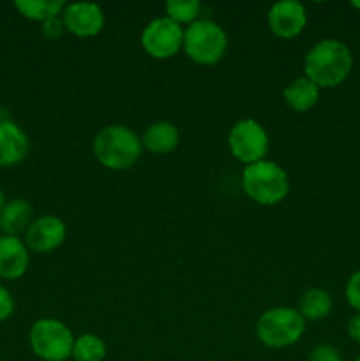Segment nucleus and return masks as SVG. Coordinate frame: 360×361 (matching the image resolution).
<instances>
[{"label": "nucleus", "instance_id": "f257e3e1", "mask_svg": "<svg viewBox=\"0 0 360 361\" xmlns=\"http://www.w3.org/2000/svg\"><path fill=\"white\" fill-rule=\"evenodd\" d=\"M353 56L348 46L337 39H323L311 48L306 55V78L318 88L337 87L349 76Z\"/></svg>", "mask_w": 360, "mask_h": 361}, {"label": "nucleus", "instance_id": "f03ea898", "mask_svg": "<svg viewBox=\"0 0 360 361\" xmlns=\"http://www.w3.org/2000/svg\"><path fill=\"white\" fill-rule=\"evenodd\" d=\"M94 154L109 169H127L140 159L141 141L124 126L104 127L94 140Z\"/></svg>", "mask_w": 360, "mask_h": 361}, {"label": "nucleus", "instance_id": "7ed1b4c3", "mask_svg": "<svg viewBox=\"0 0 360 361\" xmlns=\"http://www.w3.org/2000/svg\"><path fill=\"white\" fill-rule=\"evenodd\" d=\"M242 185L247 196L260 204H275L289 190L288 175L272 161H258L244 169Z\"/></svg>", "mask_w": 360, "mask_h": 361}, {"label": "nucleus", "instance_id": "20e7f679", "mask_svg": "<svg viewBox=\"0 0 360 361\" xmlns=\"http://www.w3.org/2000/svg\"><path fill=\"white\" fill-rule=\"evenodd\" d=\"M228 46L224 30L210 20H196L184 32V49L198 63H217Z\"/></svg>", "mask_w": 360, "mask_h": 361}, {"label": "nucleus", "instance_id": "39448f33", "mask_svg": "<svg viewBox=\"0 0 360 361\" xmlns=\"http://www.w3.org/2000/svg\"><path fill=\"white\" fill-rule=\"evenodd\" d=\"M306 331L302 314L289 307L270 309L260 317L256 326L258 338L268 348H286L299 341Z\"/></svg>", "mask_w": 360, "mask_h": 361}, {"label": "nucleus", "instance_id": "423d86ee", "mask_svg": "<svg viewBox=\"0 0 360 361\" xmlns=\"http://www.w3.org/2000/svg\"><path fill=\"white\" fill-rule=\"evenodd\" d=\"M32 351L44 361H64L73 356L74 338L69 328L56 319L35 321L30 330Z\"/></svg>", "mask_w": 360, "mask_h": 361}, {"label": "nucleus", "instance_id": "0eeeda50", "mask_svg": "<svg viewBox=\"0 0 360 361\" xmlns=\"http://www.w3.org/2000/svg\"><path fill=\"white\" fill-rule=\"evenodd\" d=\"M229 148L239 161L247 166L263 161L268 150V136L256 120H240L229 133Z\"/></svg>", "mask_w": 360, "mask_h": 361}, {"label": "nucleus", "instance_id": "6e6552de", "mask_svg": "<svg viewBox=\"0 0 360 361\" xmlns=\"http://www.w3.org/2000/svg\"><path fill=\"white\" fill-rule=\"evenodd\" d=\"M141 44L154 59H168L184 46V30L172 18H157L145 27Z\"/></svg>", "mask_w": 360, "mask_h": 361}, {"label": "nucleus", "instance_id": "1a4fd4ad", "mask_svg": "<svg viewBox=\"0 0 360 361\" xmlns=\"http://www.w3.org/2000/svg\"><path fill=\"white\" fill-rule=\"evenodd\" d=\"M307 23L306 7L296 0H282L268 11V27L279 37H295Z\"/></svg>", "mask_w": 360, "mask_h": 361}, {"label": "nucleus", "instance_id": "9d476101", "mask_svg": "<svg viewBox=\"0 0 360 361\" xmlns=\"http://www.w3.org/2000/svg\"><path fill=\"white\" fill-rule=\"evenodd\" d=\"M64 27L80 37H90L101 32L104 14L101 7L90 2H74L64 9Z\"/></svg>", "mask_w": 360, "mask_h": 361}, {"label": "nucleus", "instance_id": "9b49d317", "mask_svg": "<svg viewBox=\"0 0 360 361\" xmlns=\"http://www.w3.org/2000/svg\"><path fill=\"white\" fill-rule=\"evenodd\" d=\"M64 238H66V224L53 215L34 221L25 233V243L35 252H49L56 249Z\"/></svg>", "mask_w": 360, "mask_h": 361}, {"label": "nucleus", "instance_id": "f8f14e48", "mask_svg": "<svg viewBox=\"0 0 360 361\" xmlns=\"http://www.w3.org/2000/svg\"><path fill=\"white\" fill-rule=\"evenodd\" d=\"M27 245L18 236H0V279H20L27 271Z\"/></svg>", "mask_w": 360, "mask_h": 361}, {"label": "nucleus", "instance_id": "ddd939ff", "mask_svg": "<svg viewBox=\"0 0 360 361\" xmlns=\"http://www.w3.org/2000/svg\"><path fill=\"white\" fill-rule=\"evenodd\" d=\"M28 137L11 120H0V166H14L25 159Z\"/></svg>", "mask_w": 360, "mask_h": 361}, {"label": "nucleus", "instance_id": "4468645a", "mask_svg": "<svg viewBox=\"0 0 360 361\" xmlns=\"http://www.w3.org/2000/svg\"><path fill=\"white\" fill-rule=\"evenodd\" d=\"M32 207L25 200H11L0 214V228L9 236H18L32 224Z\"/></svg>", "mask_w": 360, "mask_h": 361}, {"label": "nucleus", "instance_id": "2eb2a0df", "mask_svg": "<svg viewBox=\"0 0 360 361\" xmlns=\"http://www.w3.org/2000/svg\"><path fill=\"white\" fill-rule=\"evenodd\" d=\"M180 141V134L176 127L169 122L152 123L143 134L141 143L154 154H168L175 150Z\"/></svg>", "mask_w": 360, "mask_h": 361}, {"label": "nucleus", "instance_id": "dca6fc26", "mask_svg": "<svg viewBox=\"0 0 360 361\" xmlns=\"http://www.w3.org/2000/svg\"><path fill=\"white\" fill-rule=\"evenodd\" d=\"M318 95H320V88L306 76L296 78L284 90L286 102L295 111H307L313 108L318 102Z\"/></svg>", "mask_w": 360, "mask_h": 361}, {"label": "nucleus", "instance_id": "f3484780", "mask_svg": "<svg viewBox=\"0 0 360 361\" xmlns=\"http://www.w3.org/2000/svg\"><path fill=\"white\" fill-rule=\"evenodd\" d=\"M14 7L28 20L46 21L59 16L66 9V4L62 0H16Z\"/></svg>", "mask_w": 360, "mask_h": 361}, {"label": "nucleus", "instance_id": "a211bd4d", "mask_svg": "<svg viewBox=\"0 0 360 361\" xmlns=\"http://www.w3.org/2000/svg\"><path fill=\"white\" fill-rule=\"evenodd\" d=\"M332 310V296L325 289H309L300 300V314L304 319H323Z\"/></svg>", "mask_w": 360, "mask_h": 361}, {"label": "nucleus", "instance_id": "6ab92c4d", "mask_svg": "<svg viewBox=\"0 0 360 361\" xmlns=\"http://www.w3.org/2000/svg\"><path fill=\"white\" fill-rule=\"evenodd\" d=\"M106 356V344L95 335H81L74 341L73 358L76 361H101Z\"/></svg>", "mask_w": 360, "mask_h": 361}, {"label": "nucleus", "instance_id": "aec40b11", "mask_svg": "<svg viewBox=\"0 0 360 361\" xmlns=\"http://www.w3.org/2000/svg\"><path fill=\"white\" fill-rule=\"evenodd\" d=\"M166 13L176 23H193L200 13L198 0H169L166 2Z\"/></svg>", "mask_w": 360, "mask_h": 361}, {"label": "nucleus", "instance_id": "412c9836", "mask_svg": "<svg viewBox=\"0 0 360 361\" xmlns=\"http://www.w3.org/2000/svg\"><path fill=\"white\" fill-rule=\"evenodd\" d=\"M346 300L360 314V270L355 271L346 284Z\"/></svg>", "mask_w": 360, "mask_h": 361}, {"label": "nucleus", "instance_id": "4be33fe9", "mask_svg": "<svg viewBox=\"0 0 360 361\" xmlns=\"http://www.w3.org/2000/svg\"><path fill=\"white\" fill-rule=\"evenodd\" d=\"M309 361H342V358L337 349L323 344L313 349V353L309 355Z\"/></svg>", "mask_w": 360, "mask_h": 361}, {"label": "nucleus", "instance_id": "5701e85b", "mask_svg": "<svg viewBox=\"0 0 360 361\" xmlns=\"http://www.w3.org/2000/svg\"><path fill=\"white\" fill-rule=\"evenodd\" d=\"M14 312V300L4 286H0V321H6Z\"/></svg>", "mask_w": 360, "mask_h": 361}, {"label": "nucleus", "instance_id": "b1692460", "mask_svg": "<svg viewBox=\"0 0 360 361\" xmlns=\"http://www.w3.org/2000/svg\"><path fill=\"white\" fill-rule=\"evenodd\" d=\"M62 27H64V21H60L59 18H52V20L44 21L42 30H44V34L48 35V37H59V35L64 32Z\"/></svg>", "mask_w": 360, "mask_h": 361}, {"label": "nucleus", "instance_id": "393cba45", "mask_svg": "<svg viewBox=\"0 0 360 361\" xmlns=\"http://www.w3.org/2000/svg\"><path fill=\"white\" fill-rule=\"evenodd\" d=\"M348 334H349V337L353 338V341L360 342V314L359 312H356L355 316H353L352 319H349Z\"/></svg>", "mask_w": 360, "mask_h": 361}, {"label": "nucleus", "instance_id": "a878e982", "mask_svg": "<svg viewBox=\"0 0 360 361\" xmlns=\"http://www.w3.org/2000/svg\"><path fill=\"white\" fill-rule=\"evenodd\" d=\"M6 204H7L6 194H4L2 190H0V214H2V210H4V207H6Z\"/></svg>", "mask_w": 360, "mask_h": 361}, {"label": "nucleus", "instance_id": "bb28decb", "mask_svg": "<svg viewBox=\"0 0 360 361\" xmlns=\"http://www.w3.org/2000/svg\"><path fill=\"white\" fill-rule=\"evenodd\" d=\"M353 7H356V9H360V2H352Z\"/></svg>", "mask_w": 360, "mask_h": 361}, {"label": "nucleus", "instance_id": "cd10ccee", "mask_svg": "<svg viewBox=\"0 0 360 361\" xmlns=\"http://www.w3.org/2000/svg\"><path fill=\"white\" fill-rule=\"evenodd\" d=\"M356 361H360V356H359V358H356Z\"/></svg>", "mask_w": 360, "mask_h": 361}, {"label": "nucleus", "instance_id": "c85d7f7f", "mask_svg": "<svg viewBox=\"0 0 360 361\" xmlns=\"http://www.w3.org/2000/svg\"><path fill=\"white\" fill-rule=\"evenodd\" d=\"M0 361H2V360H0Z\"/></svg>", "mask_w": 360, "mask_h": 361}]
</instances>
